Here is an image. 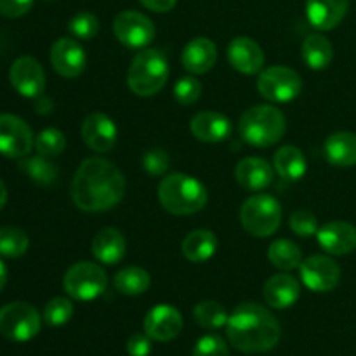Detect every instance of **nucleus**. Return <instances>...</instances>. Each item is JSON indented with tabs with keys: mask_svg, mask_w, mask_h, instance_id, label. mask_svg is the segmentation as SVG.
<instances>
[{
	"mask_svg": "<svg viewBox=\"0 0 356 356\" xmlns=\"http://www.w3.org/2000/svg\"><path fill=\"white\" fill-rule=\"evenodd\" d=\"M73 316V305L68 298H54L45 305L44 320L51 327H61Z\"/></svg>",
	"mask_w": 356,
	"mask_h": 356,
	"instance_id": "35",
	"label": "nucleus"
},
{
	"mask_svg": "<svg viewBox=\"0 0 356 356\" xmlns=\"http://www.w3.org/2000/svg\"><path fill=\"white\" fill-rule=\"evenodd\" d=\"M235 179L249 191H263L273 183V167L259 156H247L235 167Z\"/></svg>",
	"mask_w": 356,
	"mask_h": 356,
	"instance_id": "20",
	"label": "nucleus"
},
{
	"mask_svg": "<svg viewBox=\"0 0 356 356\" xmlns=\"http://www.w3.org/2000/svg\"><path fill=\"white\" fill-rule=\"evenodd\" d=\"M10 86L17 94L37 99L45 90V72L40 63L30 56L17 58L9 70Z\"/></svg>",
	"mask_w": 356,
	"mask_h": 356,
	"instance_id": "13",
	"label": "nucleus"
},
{
	"mask_svg": "<svg viewBox=\"0 0 356 356\" xmlns=\"http://www.w3.org/2000/svg\"><path fill=\"white\" fill-rule=\"evenodd\" d=\"M240 221L247 233L257 238L271 236L282 222V205L271 195H252L240 209Z\"/></svg>",
	"mask_w": 356,
	"mask_h": 356,
	"instance_id": "6",
	"label": "nucleus"
},
{
	"mask_svg": "<svg viewBox=\"0 0 356 356\" xmlns=\"http://www.w3.org/2000/svg\"><path fill=\"white\" fill-rule=\"evenodd\" d=\"M257 90L264 99L273 103H289L301 94L302 79L296 70L287 66H270L259 73Z\"/></svg>",
	"mask_w": 356,
	"mask_h": 356,
	"instance_id": "9",
	"label": "nucleus"
},
{
	"mask_svg": "<svg viewBox=\"0 0 356 356\" xmlns=\"http://www.w3.org/2000/svg\"><path fill=\"white\" fill-rule=\"evenodd\" d=\"M302 59L312 70H325L334 59V47L327 37L312 33L302 42Z\"/></svg>",
	"mask_w": 356,
	"mask_h": 356,
	"instance_id": "28",
	"label": "nucleus"
},
{
	"mask_svg": "<svg viewBox=\"0 0 356 356\" xmlns=\"http://www.w3.org/2000/svg\"><path fill=\"white\" fill-rule=\"evenodd\" d=\"M152 284V277L139 266H129L118 271L113 278V285L120 294L139 296L145 294Z\"/></svg>",
	"mask_w": 356,
	"mask_h": 356,
	"instance_id": "30",
	"label": "nucleus"
},
{
	"mask_svg": "<svg viewBox=\"0 0 356 356\" xmlns=\"http://www.w3.org/2000/svg\"><path fill=\"white\" fill-rule=\"evenodd\" d=\"M193 356H229L228 344L222 337L216 336V334H207L195 344Z\"/></svg>",
	"mask_w": 356,
	"mask_h": 356,
	"instance_id": "39",
	"label": "nucleus"
},
{
	"mask_svg": "<svg viewBox=\"0 0 356 356\" xmlns=\"http://www.w3.org/2000/svg\"><path fill=\"white\" fill-rule=\"evenodd\" d=\"M70 33L80 40H90L99 31V19L90 13H76L68 21Z\"/></svg>",
	"mask_w": 356,
	"mask_h": 356,
	"instance_id": "36",
	"label": "nucleus"
},
{
	"mask_svg": "<svg viewBox=\"0 0 356 356\" xmlns=\"http://www.w3.org/2000/svg\"><path fill=\"white\" fill-rule=\"evenodd\" d=\"M6 284H7V266L3 264V261L0 259V292L3 291Z\"/></svg>",
	"mask_w": 356,
	"mask_h": 356,
	"instance_id": "45",
	"label": "nucleus"
},
{
	"mask_svg": "<svg viewBox=\"0 0 356 356\" xmlns=\"http://www.w3.org/2000/svg\"><path fill=\"white\" fill-rule=\"evenodd\" d=\"M350 9V0H306V16L316 30H334Z\"/></svg>",
	"mask_w": 356,
	"mask_h": 356,
	"instance_id": "21",
	"label": "nucleus"
},
{
	"mask_svg": "<svg viewBox=\"0 0 356 356\" xmlns=\"http://www.w3.org/2000/svg\"><path fill=\"white\" fill-rule=\"evenodd\" d=\"M125 195V177L106 159H87L72 181V200L80 211L103 212L120 204Z\"/></svg>",
	"mask_w": 356,
	"mask_h": 356,
	"instance_id": "1",
	"label": "nucleus"
},
{
	"mask_svg": "<svg viewBox=\"0 0 356 356\" xmlns=\"http://www.w3.org/2000/svg\"><path fill=\"white\" fill-rule=\"evenodd\" d=\"M273 165L278 176L287 181H299L306 174V156L298 146H284L273 156Z\"/></svg>",
	"mask_w": 356,
	"mask_h": 356,
	"instance_id": "27",
	"label": "nucleus"
},
{
	"mask_svg": "<svg viewBox=\"0 0 356 356\" xmlns=\"http://www.w3.org/2000/svg\"><path fill=\"white\" fill-rule=\"evenodd\" d=\"M218 61V47L211 38L197 37L188 42L181 54V63L193 75H204L211 72Z\"/></svg>",
	"mask_w": 356,
	"mask_h": 356,
	"instance_id": "22",
	"label": "nucleus"
},
{
	"mask_svg": "<svg viewBox=\"0 0 356 356\" xmlns=\"http://www.w3.org/2000/svg\"><path fill=\"white\" fill-rule=\"evenodd\" d=\"M181 249L191 263H207L218 250V236L211 229H195L184 236Z\"/></svg>",
	"mask_w": 356,
	"mask_h": 356,
	"instance_id": "26",
	"label": "nucleus"
},
{
	"mask_svg": "<svg viewBox=\"0 0 356 356\" xmlns=\"http://www.w3.org/2000/svg\"><path fill=\"white\" fill-rule=\"evenodd\" d=\"M228 61L236 72L243 75H256L263 72L264 52L252 38L236 37L228 45Z\"/></svg>",
	"mask_w": 356,
	"mask_h": 356,
	"instance_id": "18",
	"label": "nucleus"
},
{
	"mask_svg": "<svg viewBox=\"0 0 356 356\" xmlns=\"http://www.w3.org/2000/svg\"><path fill=\"white\" fill-rule=\"evenodd\" d=\"M170 165V156L165 149L153 148L148 149L143 156V167L149 176H163Z\"/></svg>",
	"mask_w": 356,
	"mask_h": 356,
	"instance_id": "40",
	"label": "nucleus"
},
{
	"mask_svg": "<svg viewBox=\"0 0 356 356\" xmlns=\"http://www.w3.org/2000/svg\"><path fill=\"white\" fill-rule=\"evenodd\" d=\"M169 79V63L159 49H145L132 59L127 72L129 89L141 97L159 94Z\"/></svg>",
	"mask_w": 356,
	"mask_h": 356,
	"instance_id": "5",
	"label": "nucleus"
},
{
	"mask_svg": "<svg viewBox=\"0 0 356 356\" xmlns=\"http://www.w3.org/2000/svg\"><path fill=\"white\" fill-rule=\"evenodd\" d=\"M285 129V115L271 104H257L249 108L238 120V132L243 141L257 148L277 145L284 138Z\"/></svg>",
	"mask_w": 356,
	"mask_h": 356,
	"instance_id": "4",
	"label": "nucleus"
},
{
	"mask_svg": "<svg viewBox=\"0 0 356 356\" xmlns=\"http://www.w3.org/2000/svg\"><path fill=\"white\" fill-rule=\"evenodd\" d=\"M66 148V138L59 129L47 127L44 131H40L35 138V149L38 152V155L47 156H58L65 152Z\"/></svg>",
	"mask_w": 356,
	"mask_h": 356,
	"instance_id": "34",
	"label": "nucleus"
},
{
	"mask_svg": "<svg viewBox=\"0 0 356 356\" xmlns=\"http://www.w3.org/2000/svg\"><path fill=\"white\" fill-rule=\"evenodd\" d=\"M193 316L202 329L216 330L221 329L228 323L229 315L226 313L225 306L216 301H202L193 308Z\"/></svg>",
	"mask_w": 356,
	"mask_h": 356,
	"instance_id": "32",
	"label": "nucleus"
},
{
	"mask_svg": "<svg viewBox=\"0 0 356 356\" xmlns=\"http://www.w3.org/2000/svg\"><path fill=\"white\" fill-rule=\"evenodd\" d=\"M280 323L273 313L257 302H242L229 315L226 336L243 353H266L280 341Z\"/></svg>",
	"mask_w": 356,
	"mask_h": 356,
	"instance_id": "2",
	"label": "nucleus"
},
{
	"mask_svg": "<svg viewBox=\"0 0 356 356\" xmlns=\"http://www.w3.org/2000/svg\"><path fill=\"white\" fill-rule=\"evenodd\" d=\"M268 259L275 268L282 271H292L301 266L302 252L298 243L287 238L275 240L268 249Z\"/></svg>",
	"mask_w": 356,
	"mask_h": 356,
	"instance_id": "29",
	"label": "nucleus"
},
{
	"mask_svg": "<svg viewBox=\"0 0 356 356\" xmlns=\"http://www.w3.org/2000/svg\"><path fill=\"white\" fill-rule=\"evenodd\" d=\"M127 250V242H125L124 233L118 232L117 228H103L96 233L92 240V256L103 264L120 263Z\"/></svg>",
	"mask_w": 356,
	"mask_h": 356,
	"instance_id": "24",
	"label": "nucleus"
},
{
	"mask_svg": "<svg viewBox=\"0 0 356 356\" xmlns=\"http://www.w3.org/2000/svg\"><path fill=\"white\" fill-rule=\"evenodd\" d=\"M127 353L131 356H148L152 353V337L148 334H132L127 341Z\"/></svg>",
	"mask_w": 356,
	"mask_h": 356,
	"instance_id": "42",
	"label": "nucleus"
},
{
	"mask_svg": "<svg viewBox=\"0 0 356 356\" xmlns=\"http://www.w3.org/2000/svg\"><path fill=\"white\" fill-rule=\"evenodd\" d=\"M183 330V315L170 305H159L146 313L145 332L152 341L167 343L176 339Z\"/></svg>",
	"mask_w": 356,
	"mask_h": 356,
	"instance_id": "16",
	"label": "nucleus"
},
{
	"mask_svg": "<svg viewBox=\"0 0 356 356\" xmlns=\"http://www.w3.org/2000/svg\"><path fill=\"white\" fill-rule=\"evenodd\" d=\"M207 188L193 176L174 172L163 177L159 186V200L174 216H191L207 204Z\"/></svg>",
	"mask_w": 356,
	"mask_h": 356,
	"instance_id": "3",
	"label": "nucleus"
},
{
	"mask_svg": "<svg viewBox=\"0 0 356 356\" xmlns=\"http://www.w3.org/2000/svg\"><path fill=\"white\" fill-rule=\"evenodd\" d=\"M35 106H37L35 108V110H37V113L47 115V113H51L52 108H54V103H52L49 97H45L44 94H42V96L37 97V104H35Z\"/></svg>",
	"mask_w": 356,
	"mask_h": 356,
	"instance_id": "44",
	"label": "nucleus"
},
{
	"mask_svg": "<svg viewBox=\"0 0 356 356\" xmlns=\"http://www.w3.org/2000/svg\"><path fill=\"white\" fill-rule=\"evenodd\" d=\"M301 280L312 292H330L339 285L341 268L329 256H309L299 266Z\"/></svg>",
	"mask_w": 356,
	"mask_h": 356,
	"instance_id": "12",
	"label": "nucleus"
},
{
	"mask_svg": "<svg viewBox=\"0 0 356 356\" xmlns=\"http://www.w3.org/2000/svg\"><path fill=\"white\" fill-rule=\"evenodd\" d=\"M263 296L271 308L287 309L298 302L301 296V284L289 273L275 275L264 285Z\"/></svg>",
	"mask_w": 356,
	"mask_h": 356,
	"instance_id": "23",
	"label": "nucleus"
},
{
	"mask_svg": "<svg viewBox=\"0 0 356 356\" xmlns=\"http://www.w3.org/2000/svg\"><path fill=\"white\" fill-rule=\"evenodd\" d=\"M329 163L336 167L356 165V134L353 132L339 131L330 134L323 145Z\"/></svg>",
	"mask_w": 356,
	"mask_h": 356,
	"instance_id": "25",
	"label": "nucleus"
},
{
	"mask_svg": "<svg viewBox=\"0 0 356 356\" xmlns=\"http://www.w3.org/2000/svg\"><path fill=\"white\" fill-rule=\"evenodd\" d=\"M33 7V0H0V16L21 17Z\"/></svg>",
	"mask_w": 356,
	"mask_h": 356,
	"instance_id": "41",
	"label": "nucleus"
},
{
	"mask_svg": "<svg viewBox=\"0 0 356 356\" xmlns=\"http://www.w3.org/2000/svg\"><path fill=\"white\" fill-rule=\"evenodd\" d=\"M65 292L75 301H94L108 287L106 271L96 263L80 261L68 268L63 278Z\"/></svg>",
	"mask_w": 356,
	"mask_h": 356,
	"instance_id": "7",
	"label": "nucleus"
},
{
	"mask_svg": "<svg viewBox=\"0 0 356 356\" xmlns=\"http://www.w3.org/2000/svg\"><path fill=\"white\" fill-rule=\"evenodd\" d=\"M6 204H7V188L6 184L2 183V179H0V211L6 207Z\"/></svg>",
	"mask_w": 356,
	"mask_h": 356,
	"instance_id": "46",
	"label": "nucleus"
},
{
	"mask_svg": "<svg viewBox=\"0 0 356 356\" xmlns=\"http://www.w3.org/2000/svg\"><path fill=\"white\" fill-rule=\"evenodd\" d=\"M139 2L153 13H169L170 9H174L177 0H139Z\"/></svg>",
	"mask_w": 356,
	"mask_h": 356,
	"instance_id": "43",
	"label": "nucleus"
},
{
	"mask_svg": "<svg viewBox=\"0 0 356 356\" xmlns=\"http://www.w3.org/2000/svg\"><path fill=\"white\" fill-rule=\"evenodd\" d=\"M202 96V83L195 76H183L174 86V97L183 106L195 104Z\"/></svg>",
	"mask_w": 356,
	"mask_h": 356,
	"instance_id": "37",
	"label": "nucleus"
},
{
	"mask_svg": "<svg viewBox=\"0 0 356 356\" xmlns=\"http://www.w3.org/2000/svg\"><path fill=\"white\" fill-rule=\"evenodd\" d=\"M316 240L330 256H346L356 250V228L346 221H330L318 228Z\"/></svg>",
	"mask_w": 356,
	"mask_h": 356,
	"instance_id": "17",
	"label": "nucleus"
},
{
	"mask_svg": "<svg viewBox=\"0 0 356 356\" xmlns=\"http://www.w3.org/2000/svg\"><path fill=\"white\" fill-rule=\"evenodd\" d=\"M30 245V238L26 233L21 228H14V226H3L0 228V256L14 257L23 256Z\"/></svg>",
	"mask_w": 356,
	"mask_h": 356,
	"instance_id": "33",
	"label": "nucleus"
},
{
	"mask_svg": "<svg viewBox=\"0 0 356 356\" xmlns=\"http://www.w3.org/2000/svg\"><path fill=\"white\" fill-rule=\"evenodd\" d=\"M113 33L122 45L129 49H143L155 38V24L138 10H124L113 21Z\"/></svg>",
	"mask_w": 356,
	"mask_h": 356,
	"instance_id": "11",
	"label": "nucleus"
},
{
	"mask_svg": "<svg viewBox=\"0 0 356 356\" xmlns=\"http://www.w3.org/2000/svg\"><path fill=\"white\" fill-rule=\"evenodd\" d=\"M40 332V315L23 301L9 302L0 308V336L14 343H26Z\"/></svg>",
	"mask_w": 356,
	"mask_h": 356,
	"instance_id": "8",
	"label": "nucleus"
},
{
	"mask_svg": "<svg viewBox=\"0 0 356 356\" xmlns=\"http://www.w3.org/2000/svg\"><path fill=\"white\" fill-rule=\"evenodd\" d=\"M82 139L92 152L108 153L117 145L118 129L108 115L96 111L82 122Z\"/></svg>",
	"mask_w": 356,
	"mask_h": 356,
	"instance_id": "15",
	"label": "nucleus"
},
{
	"mask_svg": "<svg viewBox=\"0 0 356 356\" xmlns=\"http://www.w3.org/2000/svg\"><path fill=\"white\" fill-rule=\"evenodd\" d=\"M33 146V132L23 118L10 113L0 115V155L7 159H24Z\"/></svg>",
	"mask_w": 356,
	"mask_h": 356,
	"instance_id": "10",
	"label": "nucleus"
},
{
	"mask_svg": "<svg viewBox=\"0 0 356 356\" xmlns=\"http://www.w3.org/2000/svg\"><path fill=\"white\" fill-rule=\"evenodd\" d=\"M51 65L58 75L76 79L86 70V51L75 38H58L51 47Z\"/></svg>",
	"mask_w": 356,
	"mask_h": 356,
	"instance_id": "14",
	"label": "nucleus"
},
{
	"mask_svg": "<svg viewBox=\"0 0 356 356\" xmlns=\"http://www.w3.org/2000/svg\"><path fill=\"white\" fill-rule=\"evenodd\" d=\"M289 226L292 232L298 236H313L318 233V219L313 212L299 209V211L292 212L291 219H289Z\"/></svg>",
	"mask_w": 356,
	"mask_h": 356,
	"instance_id": "38",
	"label": "nucleus"
},
{
	"mask_svg": "<svg viewBox=\"0 0 356 356\" xmlns=\"http://www.w3.org/2000/svg\"><path fill=\"white\" fill-rule=\"evenodd\" d=\"M17 167L21 172H24L31 181L42 184V186H49L58 179V167L47 156H24L19 160Z\"/></svg>",
	"mask_w": 356,
	"mask_h": 356,
	"instance_id": "31",
	"label": "nucleus"
},
{
	"mask_svg": "<svg viewBox=\"0 0 356 356\" xmlns=\"http://www.w3.org/2000/svg\"><path fill=\"white\" fill-rule=\"evenodd\" d=\"M190 131L198 141L221 143L229 138L233 125L226 115L218 111H200L191 118Z\"/></svg>",
	"mask_w": 356,
	"mask_h": 356,
	"instance_id": "19",
	"label": "nucleus"
}]
</instances>
